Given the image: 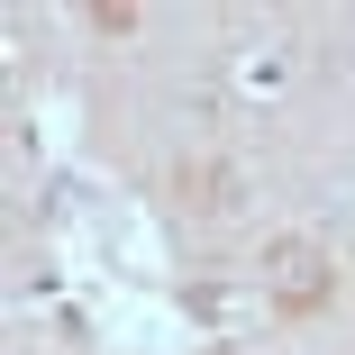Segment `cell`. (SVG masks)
I'll return each mask as SVG.
<instances>
[{"instance_id":"obj_1","label":"cell","mask_w":355,"mask_h":355,"mask_svg":"<svg viewBox=\"0 0 355 355\" xmlns=\"http://www.w3.org/2000/svg\"><path fill=\"white\" fill-rule=\"evenodd\" d=\"M328 292H337V264H328L310 237H273V246H264V301H273L282 319L328 310Z\"/></svg>"},{"instance_id":"obj_2","label":"cell","mask_w":355,"mask_h":355,"mask_svg":"<svg viewBox=\"0 0 355 355\" xmlns=\"http://www.w3.org/2000/svg\"><path fill=\"white\" fill-rule=\"evenodd\" d=\"M191 310H200L209 328H219V337H246V328L282 319V310L264 301V282H255V292H228V282H200V292H191Z\"/></svg>"},{"instance_id":"obj_3","label":"cell","mask_w":355,"mask_h":355,"mask_svg":"<svg viewBox=\"0 0 355 355\" xmlns=\"http://www.w3.org/2000/svg\"><path fill=\"white\" fill-rule=\"evenodd\" d=\"M92 28H101V37H128V28H137V0H92Z\"/></svg>"}]
</instances>
